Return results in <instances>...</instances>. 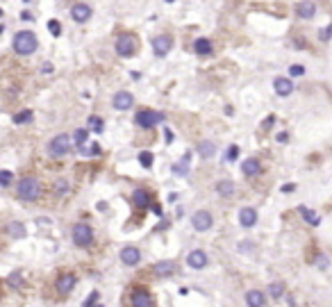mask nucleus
Listing matches in <instances>:
<instances>
[{
	"instance_id": "nucleus-1",
	"label": "nucleus",
	"mask_w": 332,
	"mask_h": 307,
	"mask_svg": "<svg viewBox=\"0 0 332 307\" xmlns=\"http://www.w3.org/2000/svg\"><path fill=\"white\" fill-rule=\"evenodd\" d=\"M12 43H14V50H16L18 55H32L36 50V46H39V41H36V34H34V32H30V30L16 32Z\"/></svg>"
},
{
	"instance_id": "nucleus-2",
	"label": "nucleus",
	"mask_w": 332,
	"mask_h": 307,
	"mask_svg": "<svg viewBox=\"0 0 332 307\" xmlns=\"http://www.w3.org/2000/svg\"><path fill=\"white\" fill-rule=\"evenodd\" d=\"M16 196L21 201H28V203L36 201L41 196V182L36 177H23L16 187Z\"/></svg>"
},
{
	"instance_id": "nucleus-3",
	"label": "nucleus",
	"mask_w": 332,
	"mask_h": 307,
	"mask_svg": "<svg viewBox=\"0 0 332 307\" xmlns=\"http://www.w3.org/2000/svg\"><path fill=\"white\" fill-rule=\"evenodd\" d=\"M48 153H50V157H55V160H60V157H64V155L71 153V136L68 135H57L50 139V143H48Z\"/></svg>"
},
{
	"instance_id": "nucleus-4",
	"label": "nucleus",
	"mask_w": 332,
	"mask_h": 307,
	"mask_svg": "<svg viewBox=\"0 0 332 307\" xmlns=\"http://www.w3.org/2000/svg\"><path fill=\"white\" fill-rule=\"evenodd\" d=\"M71 232H73V243L77 248H87V246L94 243V230L87 223H75Z\"/></svg>"
},
{
	"instance_id": "nucleus-5",
	"label": "nucleus",
	"mask_w": 332,
	"mask_h": 307,
	"mask_svg": "<svg viewBox=\"0 0 332 307\" xmlns=\"http://www.w3.org/2000/svg\"><path fill=\"white\" fill-rule=\"evenodd\" d=\"M164 121V114L162 112H155V109H141V112H136L134 116V123L139 128H153V125H160Z\"/></svg>"
},
{
	"instance_id": "nucleus-6",
	"label": "nucleus",
	"mask_w": 332,
	"mask_h": 307,
	"mask_svg": "<svg viewBox=\"0 0 332 307\" xmlns=\"http://www.w3.org/2000/svg\"><path fill=\"white\" fill-rule=\"evenodd\" d=\"M116 53L121 55V57H132V55L136 53V39L132 34H119V39H116Z\"/></svg>"
},
{
	"instance_id": "nucleus-7",
	"label": "nucleus",
	"mask_w": 332,
	"mask_h": 307,
	"mask_svg": "<svg viewBox=\"0 0 332 307\" xmlns=\"http://www.w3.org/2000/svg\"><path fill=\"white\" fill-rule=\"evenodd\" d=\"M191 223H194V228H196L198 232H205L212 228L214 219H212V214L207 212V209H198L194 216H191Z\"/></svg>"
},
{
	"instance_id": "nucleus-8",
	"label": "nucleus",
	"mask_w": 332,
	"mask_h": 307,
	"mask_svg": "<svg viewBox=\"0 0 332 307\" xmlns=\"http://www.w3.org/2000/svg\"><path fill=\"white\" fill-rule=\"evenodd\" d=\"M171 48H173V39L168 34H157L153 39V50L157 57H164V55L171 53Z\"/></svg>"
},
{
	"instance_id": "nucleus-9",
	"label": "nucleus",
	"mask_w": 332,
	"mask_h": 307,
	"mask_svg": "<svg viewBox=\"0 0 332 307\" xmlns=\"http://www.w3.org/2000/svg\"><path fill=\"white\" fill-rule=\"evenodd\" d=\"M55 287H57V291L64 294V296L71 294V291L75 289V275H73V273H60V278H57Z\"/></svg>"
},
{
	"instance_id": "nucleus-10",
	"label": "nucleus",
	"mask_w": 332,
	"mask_h": 307,
	"mask_svg": "<svg viewBox=\"0 0 332 307\" xmlns=\"http://www.w3.org/2000/svg\"><path fill=\"white\" fill-rule=\"evenodd\" d=\"M132 102H134V98H132L130 91H116L112 98V105L119 109V112H125V109H130Z\"/></svg>"
},
{
	"instance_id": "nucleus-11",
	"label": "nucleus",
	"mask_w": 332,
	"mask_h": 307,
	"mask_svg": "<svg viewBox=\"0 0 332 307\" xmlns=\"http://www.w3.org/2000/svg\"><path fill=\"white\" fill-rule=\"evenodd\" d=\"M121 262H123L125 266H136L139 262H141L139 248H134V246H125V248L121 250Z\"/></svg>"
},
{
	"instance_id": "nucleus-12",
	"label": "nucleus",
	"mask_w": 332,
	"mask_h": 307,
	"mask_svg": "<svg viewBox=\"0 0 332 307\" xmlns=\"http://www.w3.org/2000/svg\"><path fill=\"white\" fill-rule=\"evenodd\" d=\"M130 305L132 307H153V296L143 289H136L130 296Z\"/></svg>"
},
{
	"instance_id": "nucleus-13",
	"label": "nucleus",
	"mask_w": 332,
	"mask_h": 307,
	"mask_svg": "<svg viewBox=\"0 0 332 307\" xmlns=\"http://www.w3.org/2000/svg\"><path fill=\"white\" fill-rule=\"evenodd\" d=\"M255 223H257L255 207H243V209H239V225H241V228H253Z\"/></svg>"
},
{
	"instance_id": "nucleus-14",
	"label": "nucleus",
	"mask_w": 332,
	"mask_h": 307,
	"mask_svg": "<svg viewBox=\"0 0 332 307\" xmlns=\"http://www.w3.org/2000/svg\"><path fill=\"white\" fill-rule=\"evenodd\" d=\"M71 16H73L75 23H87V21L91 18V7L84 5V2H77V5H73Z\"/></svg>"
},
{
	"instance_id": "nucleus-15",
	"label": "nucleus",
	"mask_w": 332,
	"mask_h": 307,
	"mask_svg": "<svg viewBox=\"0 0 332 307\" xmlns=\"http://www.w3.org/2000/svg\"><path fill=\"white\" fill-rule=\"evenodd\" d=\"M132 205L139 207V209H146V207L153 205V198L146 189H134L132 191Z\"/></svg>"
},
{
	"instance_id": "nucleus-16",
	"label": "nucleus",
	"mask_w": 332,
	"mask_h": 307,
	"mask_svg": "<svg viewBox=\"0 0 332 307\" xmlns=\"http://www.w3.org/2000/svg\"><path fill=\"white\" fill-rule=\"evenodd\" d=\"M187 264H189L191 269H205V266H207V255H205V250H191V253L187 255Z\"/></svg>"
},
{
	"instance_id": "nucleus-17",
	"label": "nucleus",
	"mask_w": 332,
	"mask_h": 307,
	"mask_svg": "<svg viewBox=\"0 0 332 307\" xmlns=\"http://www.w3.org/2000/svg\"><path fill=\"white\" fill-rule=\"evenodd\" d=\"M296 14L300 18H314V14H316V5L312 2V0H300L296 5Z\"/></svg>"
},
{
	"instance_id": "nucleus-18",
	"label": "nucleus",
	"mask_w": 332,
	"mask_h": 307,
	"mask_svg": "<svg viewBox=\"0 0 332 307\" xmlns=\"http://www.w3.org/2000/svg\"><path fill=\"white\" fill-rule=\"evenodd\" d=\"M273 89H275L278 96H289L291 91H294V84H291V80H287V77H275V80H273Z\"/></svg>"
},
{
	"instance_id": "nucleus-19",
	"label": "nucleus",
	"mask_w": 332,
	"mask_h": 307,
	"mask_svg": "<svg viewBox=\"0 0 332 307\" xmlns=\"http://www.w3.org/2000/svg\"><path fill=\"white\" fill-rule=\"evenodd\" d=\"M246 303H248V307H264L266 305V296L262 294L260 289H250L246 294Z\"/></svg>"
},
{
	"instance_id": "nucleus-20",
	"label": "nucleus",
	"mask_w": 332,
	"mask_h": 307,
	"mask_svg": "<svg viewBox=\"0 0 332 307\" xmlns=\"http://www.w3.org/2000/svg\"><path fill=\"white\" fill-rule=\"evenodd\" d=\"M260 171H262V166H260V162H257L255 157H248V160L241 162V173H243V175L253 177V175H257Z\"/></svg>"
},
{
	"instance_id": "nucleus-21",
	"label": "nucleus",
	"mask_w": 332,
	"mask_h": 307,
	"mask_svg": "<svg viewBox=\"0 0 332 307\" xmlns=\"http://www.w3.org/2000/svg\"><path fill=\"white\" fill-rule=\"evenodd\" d=\"M153 271L157 278H168V275H173V271H175V264H173V262H157Z\"/></svg>"
},
{
	"instance_id": "nucleus-22",
	"label": "nucleus",
	"mask_w": 332,
	"mask_h": 307,
	"mask_svg": "<svg viewBox=\"0 0 332 307\" xmlns=\"http://www.w3.org/2000/svg\"><path fill=\"white\" fill-rule=\"evenodd\" d=\"M196 150H198V155H200L202 160H209V157H214V155H216V146H214L212 141H200L196 146Z\"/></svg>"
},
{
	"instance_id": "nucleus-23",
	"label": "nucleus",
	"mask_w": 332,
	"mask_h": 307,
	"mask_svg": "<svg viewBox=\"0 0 332 307\" xmlns=\"http://www.w3.org/2000/svg\"><path fill=\"white\" fill-rule=\"evenodd\" d=\"M298 214H302V219L307 221L309 225H319V223H321L319 214H316L314 209H309V207H305V205H300V207H298Z\"/></svg>"
},
{
	"instance_id": "nucleus-24",
	"label": "nucleus",
	"mask_w": 332,
	"mask_h": 307,
	"mask_svg": "<svg viewBox=\"0 0 332 307\" xmlns=\"http://www.w3.org/2000/svg\"><path fill=\"white\" fill-rule=\"evenodd\" d=\"M189 162H191V153L187 150V153L182 155V160L173 166V173H178V175H187V173H189Z\"/></svg>"
},
{
	"instance_id": "nucleus-25",
	"label": "nucleus",
	"mask_w": 332,
	"mask_h": 307,
	"mask_svg": "<svg viewBox=\"0 0 332 307\" xmlns=\"http://www.w3.org/2000/svg\"><path fill=\"white\" fill-rule=\"evenodd\" d=\"M194 50H196L198 55H209V53H212V41H209V39H205V36H200V39H196V41H194Z\"/></svg>"
},
{
	"instance_id": "nucleus-26",
	"label": "nucleus",
	"mask_w": 332,
	"mask_h": 307,
	"mask_svg": "<svg viewBox=\"0 0 332 307\" xmlns=\"http://www.w3.org/2000/svg\"><path fill=\"white\" fill-rule=\"evenodd\" d=\"M216 191H219V196H223V198H230V196L234 194V184H232L230 180H221V182L216 184Z\"/></svg>"
},
{
	"instance_id": "nucleus-27",
	"label": "nucleus",
	"mask_w": 332,
	"mask_h": 307,
	"mask_svg": "<svg viewBox=\"0 0 332 307\" xmlns=\"http://www.w3.org/2000/svg\"><path fill=\"white\" fill-rule=\"evenodd\" d=\"M9 235L14 237V239H21V237H25V225L23 223H18V221H14V223H9Z\"/></svg>"
},
{
	"instance_id": "nucleus-28",
	"label": "nucleus",
	"mask_w": 332,
	"mask_h": 307,
	"mask_svg": "<svg viewBox=\"0 0 332 307\" xmlns=\"http://www.w3.org/2000/svg\"><path fill=\"white\" fill-rule=\"evenodd\" d=\"M32 118H34V114H32L30 109H25V112L14 114V123H16V125H23V123H30Z\"/></svg>"
},
{
	"instance_id": "nucleus-29",
	"label": "nucleus",
	"mask_w": 332,
	"mask_h": 307,
	"mask_svg": "<svg viewBox=\"0 0 332 307\" xmlns=\"http://www.w3.org/2000/svg\"><path fill=\"white\" fill-rule=\"evenodd\" d=\"M7 284H12V287H16V289H21L23 287V275L18 271H14V273H9L7 275Z\"/></svg>"
},
{
	"instance_id": "nucleus-30",
	"label": "nucleus",
	"mask_w": 332,
	"mask_h": 307,
	"mask_svg": "<svg viewBox=\"0 0 332 307\" xmlns=\"http://www.w3.org/2000/svg\"><path fill=\"white\" fill-rule=\"evenodd\" d=\"M136 160H139V164H141L143 169H150V166H153V153H148V150H141Z\"/></svg>"
},
{
	"instance_id": "nucleus-31",
	"label": "nucleus",
	"mask_w": 332,
	"mask_h": 307,
	"mask_svg": "<svg viewBox=\"0 0 332 307\" xmlns=\"http://www.w3.org/2000/svg\"><path fill=\"white\" fill-rule=\"evenodd\" d=\"M77 153H80V155H100V146H96V143L87 146V143H84V146L77 148Z\"/></svg>"
},
{
	"instance_id": "nucleus-32",
	"label": "nucleus",
	"mask_w": 332,
	"mask_h": 307,
	"mask_svg": "<svg viewBox=\"0 0 332 307\" xmlns=\"http://www.w3.org/2000/svg\"><path fill=\"white\" fill-rule=\"evenodd\" d=\"M87 130H84V128H80V130H75V135H73V141H75V146L80 148V146H84V143H87Z\"/></svg>"
},
{
	"instance_id": "nucleus-33",
	"label": "nucleus",
	"mask_w": 332,
	"mask_h": 307,
	"mask_svg": "<svg viewBox=\"0 0 332 307\" xmlns=\"http://www.w3.org/2000/svg\"><path fill=\"white\" fill-rule=\"evenodd\" d=\"M89 128L96 132V135H100L102 132V118L100 116H89Z\"/></svg>"
},
{
	"instance_id": "nucleus-34",
	"label": "nucleus",
	"mask_w": 332,
	"mask_h": 307,
	"mask_svg": "<svg viewBox=\"0 0 332 307\" xmlns=\"http://www.w3.org/2000/svg\"><path fill=\"white\" fill-rule=\"evenodd\" d=\"M268 291H271L273 298H280V296L285 294V284H282V282H273L271 287H268Z\"/></svg>"
},
{
	"instance_id": "nucleus-35",
	"label": "nucleus",
	"mask_w": 332,
	"mask_h": 307,
	"mask_svg": "<svg viewBox=\"0 0 332 307\" xmlns=\"http://www.w3.org/2000/svg\"><path fill=\"white\" fill-rule=\"evenodd\" d=\"M68 191V182L66 180H57L55 182V196H64Z\"/></svg>"
},
{
	"instance_id": "nucleus-36",
	"label": "nucleus",
	"mask_w": 332,
	"mask_h": 307,
	"mask_svg": "<svg viewBox=\"0 0 332 307\" xmlns=\"http://www.w3.org/2000/svg\"><path fill=\"white\" fill-rule=\"evenodd\" d=\"M12 180H14V173L12 171H0V187L12 184Z\"/></svg>"
},
{
	"instance_id": "nucleus-37",
	"label": "nucleus",
	"mask_w": 332,
	"mask_h": 307,
	"mask_svg": "<svg viewBox=\"0 0 332 307\" xmlns=\"http://www.w3.org/2000/svg\"><path fill=\"white\" fill-rule=\"evenodd\" d=\"M314 264H316V266H319L321 271H326V269H328V257H326V253H319V255H316V260H314Z\"/></svg>"
},
{
	"instance_id": "nucleus-38",
	"label": "nucleus",
	"mask_w": 332,
	"mask_h": 307,
	"mask_svg": "<svg viewBox=\"0 0 332 307\" xmlns=\"http://www.w3.org/2000/svg\"><path fill=\"white\" fill-rule=\"evenodd\" d=\"M48 30H50V34H53V36H60L62 25L57 23V21H48Z\"/></svg>"
},
{
	"instance_id": "nucleus-39",
	"label": "nucleus",
	"mask_w": 332,
	"mask_h": 307,
	"mask_svg": "<svg viewBox=\"0 0 332 307\" xmlns=\"http://www.w3.org/2000/svg\"><path fill=\"white\" fill-rule=\"evenodd\" d=\"M302 73H305V66H300V64H294V66H289V75H294V77H300Z\"/></svg>"
},
{
	"instance_id": "nucleus-40",
	"label": "nucleus",
	"mask_w": 332,
	"mask_h": 307,
	"mask_svg": "<svg viewBox=\"0 0 332 307\" xmlns=\"http://www.w3.org/2000/svg\"><path fill=\"white\" fill-rule=\"evenodd\" d=\"M98 298H100V294H98V291H91L89 298H87V301L82 303V307H91L94 303H98Z\"/></svg>"
},
{
	"instance_id": "nucleus-41",
	"label": "nucleus",
	"mask_w": 332,
	"mask_h": 307,
	"mask_svg": "<svg viewBox=\"0 0 332 307\" xmlns=\"http://www.w3.org/2000/svg\"><path fill=\"white\" fill-rule=\"evenodd\" d=\"M237 155H239V148L237 146L228 148V162H234V160H237Z\"/></svg>"
},
{
	"instance_id": "nucleus-42",
	"label": "nucleus",
	"mask_w": 332,
	"mask_h": 307,
	"mask_svg": "<svg viewBox=\"0 0 332 307\" xmlns=\"http://www.w3.org/2000/svg\"><path fill=\"white\" fill-rule=\"evenodd\" d=\"M330 32H332V28H330V25H326V28H323V30H321V41H328V39H330Z\"/></svg>"
},
{
	"instance_id": "nucleus-43",
	"label": "nucleus",
	"mask_w": 332,
	"mask_h": 307,
	"mask_svg": "<svg viewBox=\"0 0 332 307\" xmlns=\"http://www.w3.org/2000/svg\"><path fill=\"white\" fill-rule=\"evenodd\" d=\"M41 73H46V75H50V73H53V64H50V62H46V64L41 66Z\"/></svg>"
},
{
	"instance_id": "nucleus-44",
	"label": "nucleus",
	"mask_w": 332,
	"mask_h": 307,
	"mask_svg": "<svg viewBox=\"0 0 332 307\" xmlns=\"http://www.w3.org/2000/svg\"><path fill=\"white\" fill-rule=\"evenodd\" d=\"M273 121H275V118H273V116H268L266 121H264V125H262V128H264V130H268V128L273 125Z\"/></svg>"
},
{
	"instance_id": "nucleus-45",
	"label": "nucleus",
	"mask_w": 332,
	"mask_h": 307,
	"mask_svg": "<svg viewBox=\"0 0 332 307\" xmlns=\"http://www.w3.org/2000/svg\"><path fill=\"white\" fill-rule=\"evenodd\" d=\"M164 139H166V141H168V143L173 141V132L168 130V128H166V130H164Z\"/></svg>"
},
{
	"instance_id": "nucleus-46",
	"label": "nucleus",
	"mask_w": 332,
	"mask_h": 307,
	"mask_svg": "<svg viewBox=\"0 0 332 307\" xmlns=\"http://www.w3.org/2000/svg\"><path fill=\"white\" fill-rule=\"evenodd\" d=\"M287 139H289V135H287V132H280V135H278V141L280 143H285Z\"/></svg>"
},
{
	"instance_id": "nucleus-47",
	"label": "nucleus",
	"mask_w": 332,
	"mask_h": 307,
	"mask_svg": "<svg viewBox=\"0 0 332 307\" xmlns=\"http://www.w3.org/2000/svg\"><path fill=\"white\" fill-rule=\"evenodd\" d=\"M296 189V184H285V187H282V191H285V194H289V191H294Z\"/></svg>"
},
{
	"instance_id": "nucleus-48",
	"label": "nucleus",
	"mask_w": 332,
	"mask_h": 307,
	"mask_svg": "<svg viewBox=\"0 0 332 307\" xmlns=\"http://www.w3.org/2000/svg\"><path fill=\"white\" fill-rule=\"evenodd\" d=\"M21 18H23V21H32V18H34V16H32L30 12H23V14H21Z\"/></svg>"
},
{
	"instance_id": "nucleus-49",
	"label": "nucleus",
	"mask_w": 332,
	"mask_h": 307,
	"mask_svg": "<svg viewBox=\"0 0 332 307\" xmlns=\"http://www.w3.org/2000/svg\"><path fill=\"white\" fill-rule=\"evenodd\" d=\"M96 307H105V305H96Z\"/></svg>"
},
{
	"instance_id": "nucleus-50",
	"label": "nucleus",
	"mask_w": 332,
	"mask_h": 307,
	"mask_svg": "<svg viewBox=\"0 0 332 307\" xmlns=\"http://www.w3.org/2000/svg\"><path fill=\"white\" fill-rule=\"evenodd\" d=\"M23 2H30V0H23Z\"/></svg>"
},
{
	"instance_id": "nucleus-51",
	"label": "nucleus",
	"mask_w": 332,
	"mask_h": 307,
	"mask_svg": "<svg viewBox=\"0 0 332 307\" xmlns=\"http://www.w3.org/2000/svg\"><path fill=\"white\" fill-rule=\"evenodd\" d=\"M166 2H173V0H166Z\"/></svg>"
},
{
	"instance_id": "nucleus-52",
	"label": "nucleus",
	"mask_w": 332,
	"mask_h": 307,
	"mask_svg": "<svg viewBox=\"0 0 332 307\" xmlns=\"http://www.w3.org/2000/svg\"><path fill=\"white\" fill-rule=\"evenodd\" d=\"M0 16H2V9H0Z\"/></svg>"
}]
</instances>
